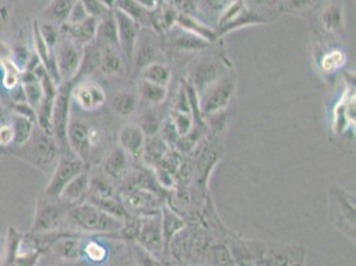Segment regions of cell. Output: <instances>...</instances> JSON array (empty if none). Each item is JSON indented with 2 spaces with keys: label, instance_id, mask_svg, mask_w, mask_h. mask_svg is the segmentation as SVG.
<instances>
[{
  "label": "cell",
  "instance_id": "cell-1",
  "mask_svg": "<svg viewBox=\"0 0 356 266\" xmlns=\"http://www.w3.org/2000/svg\"><path fill=\"white\" fill-rule=\"evenodd\" d=\"M4 152L7 155L30 163L35 168L48 176H51L60 158V148L53 136L48 135L39 128H35L31 139L26 144L7 148L4 149Z\"/></svg>",
  "mask_w": 356,
  "mask_h": 266
},
{
  "label": "cell",
  "instance_id": "cell-2",
  "mask_svg": "<svg viewBox=\"0 0 356 266\" xmlns=\"http://www.w3.org/2000/svg\"><path fill=\"white\" fill-rule=\"evenodd\" d=\"M67 221L78 232L85 233H120L124 221L103 212L90 201L72 205Z\"/></svg>",
  "mask_w": 356,
  "mask_h": 266
},
{
  "label": "cell",
  "instance_id": "cell-3",
  "mask_svg": "<svg viewBox=\"0 0 356 266\" xmlns=\"http://www.w3.org/2000/svg\"><path fill=\"white\" fill-rule=\"evenodd\" d=\"M327 194L331 224L351 241H355V194L339 185H331Z\"/></svg>",
  "mask_w": 356,
  "mask_h": 266
},
{
  "label": "cell",
  "instance_id": "cell-4",
  "mask_svg": "<svg viewBox=\"0 0 356 266\" xmlns=\"http://www.w3.org/2000/svg\"><path fill=\"white\" fill-rule=\"evenodd\" d=\"M237 90V74L234 69L207 85L198 94V104L202 117H207L218 112H223L229 107Z\"/></svg>",
  "mask_w": 356,
  "mask_h": 266
},
{
  "label": "cell",
  "instance_id": "cell-5",
  "mask_svg": "<svg viewBox=\"0 0 356 266\" xmlns=\"http://www.w3.org/2000/svg\"><path fill=\"white\" fill-rule=\"evenodd\" d=\"M71 206V203H64L60 199L46 196L39 197L32 221V235H46L59 231L62 222L67 221V215Z\"/></svg>",
  "mask_w": 356,
  "mask_h": 266
},
{
  "label": "cell",
  "instance_id": "cell-6",
  "mask_svg": "<svg viewBox=\"0 0 356 266\" xmlns=\"http://www.w3.org/2000/svg\"><path fill=\"white\" fill-rule=\"evenodd\" d=\"M72 81H62L58 87V94L52 112V136L58 142L60 151H65L68 147L67 132L71 122V100H72Z\"/></svg>",
  "mask_w": 356,
  "mask_h": 266
},
{
  "label": "cell",
  "instance_id": "cell-7",
  "mask_svg": "<svg viewBox=\"0 0 356 266\" xmlns=\"http://www.w3.org/2000/svg\"><path fill=\"white\" fill-rule=\"evenodd\" d=\"M230 69H232V64L225 56H206L197 60L190 69L189 83L200 94L207 85L223 76Z\"/></svg>",
  "mask_w": 356,
  "mask_h": 266
},
{
  "label": "cell",
  "instance_id": "cell-8",
  "mask_svg": "<svg viewBox=\"0 0 356 266\" xmlns=\"http://www.w3.org/2000/svg\"><path fill=\"white\" fill-rule=\"evenodd\" d=\"M85 163L75 155H62L55 169L49 176V181L44 189V196L59 199L64 188L74 180L78 173L85 169Z\"/></svg>",
  "mask_w": 356,
  "mask_h": 266
},
{
  "label": "cell",
  "instance_id": "cell-9",
  "mask_svg": "<svg viewBox=\"0 0 356 266\" xmlns=\"http://www.w3.org/2000/svg\"><path fill=\"white\" fill-rule=\"evenodd\" d=\"M59 76L62 81H72L83 59V47L62 35L53 48Z\"/></svg>",
  "mask_w": 356,
  "mask_h": 266
},
{
  "label": "cell",
  "instance_id": "cell-10",
  "mask_svg": "<svg viewBox=\"0 0 356 266\" xmlns=\"http://www.w3.org/2000/svg\"><path fill=\"white\" fill-rule=\"evenodd\" d=\"M113 15L117 23L119 48L121 49V56L124 59L125 65L130 68L141 27L135 20H132L129 16L125 15L124 13L119 10H115Z\"/></svg>",
  "mask_w": 356,
  "mask_h": 266
},
{
  "label": "cell",
  "instance_id": "cell-11",
  "mask_svg": "<svg viewBox=\"0 0 356 266\" xmlns=\"http://www.w3.org/2000/svg\"><path fill=\"white\" fill-rule=\"evenodd\" d=\"M71 96L72 100L78 103V107L87 112L100 110L107 101V94L104 88L99 83H94L91 80H81L78 83H75L72 87Z\"/></svg>",
  "mask_w": 356,
  "mask_h": 266
},
{
  "label": "cell",
  "instance_id": "cell-12",
  "mask_svg": "<svg viewBox=\"0 0 356 266\" xmlns=\"http://www.w3.org/2000/svg\"><path fill=\"white\" fill-rule=\"evenodd\" d=\"M137 238L141 247L145 251H149L152 256H157L162 251L164 233L161 225V213L139 217V232Z\"/></svg>",
  "mask_w": 356,
  "mask_h": 266
},
{
  "label": "cell",
  "instance_id": "cell-13",
  "mask_svg": "<svg viewBox=\"0 0 356 266\" xmlns=\"http://www.w3.org/2000/svg\"><path fill=\"white\" fill-rule=\"evenodd\" d=\"M123 203L129 213L130 210L142 216L161 213V210L158 209V200L155 199V193L139 187L125 192L123 194Z\"/></svg>",
  "mask_w": 356,
  "mask_h": 266
},
{
  "label": "cell",
  "instance_id": "cell-14",
  "mask_svg": "<svg viewBox=\"0 0 356 266\" xmlns=\"http://www.w3.org/2000/svg\"><path fill=\"white\" fill-rule=\"evenodd\" d=\"M88 129L90 126L84 124L83 122H69L68 132H67V141H68L69 149L75 156L83 160L85 164L88 163L93 149L90 141Z\"/></svg>",
  "mask_w": 356,
  "mask_h": 266
},
{
  "label": "cell",
  "instance_id": "cell-15",
  "mask_svg": "<svg viewBox=\"0 0 356 266\" xmlns=\"http://www.w3.org/2000/svg\"><path fill=\"white\" fill-rule=\"evenodd\" d=\"M32 36H33V47H35V55L37 56V59L40 60L42 65L44 67L48 75L53 78L58 84L62 83V78L59 76V71H58V65L55 60V53L53 49L49 47L44 40V38L40 33L39 28V22L35 20L32 24Z\"/></svg>",
  "mask_w": 356,
  "mask_h": 266
},
{
  "label": "cell",
  "instance_id": "cell-16",
  "mask_svg": "<svg viewBox=\"0 0 356 266\" xmlns=\"http://www.w3.org/2000/svg\"><path fill=\"white\" fill-rule=\"evenodd\" d=\"M119 147H121L128 156L141 160L145 144V133L139 124H125L119 131Z\"/></svg>",
  "mask_w": 356,
  "mask_h": 266
},
{
  "label": "cell",
  "instance_id": "cell-17",
  "mask_svg": "<svg viewBox=\"0 0 356 266\" xmlns=\"http://www.w3.org/2000/svg\"><path fill=\"white\" fill-rule=\"evenodd\" d=\"M97 27H99V19L90 16L88 19H85L83 23H78V24L64 23L60 30L62 35H65L67 38L78 43V46L84 47L96 40Z\"/></svg>",
  "mask_w": 356,
  "mask_h": 266
},
{
  "label": "cell",
  "instance_id": "cell-18",
  "mask_svg": "<svg viewBox=\"0 0 356 266\" xmlns=\"http://www.w3.org/2000/svg\"><path fill=\"white\" fill-rule=\"evenodd\" d=\"M176 26L184 31L189 32L202 40H206L209 43H216L217 42L218 33L214 28L210 26L205 24L202 20H200L197 16L185 15V14H178L177 15V22Z\"/></svg>",
  "mask_w": 356,
  "mask_h": 266
},
{
  "label": "cell",
  "instance_id": "cell-19",
  "mask_svg": "<svg viewBox=\"0 0 356 266\" xmlns=\"http://www.w3.org/2000/svg\"><path fill=\"white\" fill-rule=\"evenodd\" d=\"M90 171L85 168L83 172L78 173V176L69 181V184L64 188L60 194V200L64 203L76 205V203H84L88 196V188H90Z\"/></svg>",
  "mask_w": 356,
  "mask_h": 266
},
{
  "label": "cell",
  "instance_id": "cell-20",
  "mask_svg": "<svg viewBox=\"0 0 356 266\" xmlns=\"http://www.w3.org/2000/svg\"><path fill=\"white\" fill-rule=\"evenodd\" d=\"M266 23H267V20L264 19V16L260 15L254 10H250L246 6L239 14L234 16L229 23L219 27L216 31H217L218 38H222L223 35H228L230 32L242 30L246 27H253V26H262Z\"/></svg>",
  "mask_w": 356,
  "mask_h": 266
},
{
  "label": "cell",
  "instance_id": "cell-21",
  "mask_svg": "<svg viewBox=\"0 0 356 266\" xmlns=\"http://www.w3.org/2000/svg\"><path fill=\"white\" fill-rule=\"evenodd\" d=\"M168 46L180 52H198L203 51L212 46V43L202 40L200 38L184 31L180 28V31H171L168 36Z\"/></svg>",
  "mask_w": 356,
  "mask_h": 266
},
{
  "label": "cell",
  "instance_id": "cell-22",
  "mask_svg": "<svg viewBox=\"0 0 356 266\" xmlns=\"http://www.w3.org/2000/svg\"><path fill=\"white\" fill-rule=\"evenodd\" d=\"M155 59H157V46L155 40L151 38V35H142L139 31V39H137L133 59H132V67L139 72L146 65L155 63Z\"/></svg>",
  "mask_w": 356,
  "mask_h": 266
},
{
  "label": "cell",
  "instance_id": "cell-23",
  "mask_svg": "<svg viewBox=\"0 0 356 266\" xmlns=\"http://www.w3.org/2000/svg\"><path fill=\"white\" fill-rule=\"evenodd\" d=\"M101 64V49L96 42L83 47V59L78 67V74L72 80V83H78L81 80H87L90 75L100 68Z\"/></svg>",
  "mask_w": 356,
  "mask_h": 266
},
{
  "label": "cell",
  "instance_id": "cell-24",
  "mask_svg": "<svg viewBox=\"0 0 356 266\" xmlns=\"http://www.w3.org/2000/svg\"><path fill=\"white\" fill-rule=\"evenodd\" d=\"M101 171L112 180H120L128 171V155L121 147H115L101 164Z\"/></svg>",
  "mask_w": 356,
  "mask_h": 266
},
{
  "label": "cell",
  "instance_id": "cell-25",
  "mask_svg": "<svg viewBox=\"0 0 356 266\" xmlns=\"http://www.w3.org/2000/svg\"><path fill=\"white\" fill-rule=\"evenodd\" d=\"M97 46L103 48H119V32L113 11L99 20L96 40Z\"/></svg>",
  "mask_w": 356,
  "mask_h": 266
},
{
  "label": "cell",
  "instance_id": "cell-26",
  "mask_svg": "<svg viewBox=\"0 0 356 266\" xmlns=\"http://www.w3.org/2000/svg\"><path fill=\"white\" fill-rule=\"evenodd\" d=\"M52 251L56 257L64 261H78L81 257L80 240L74 235H56Z\"/></svg>",
  "mask_w": 356,
  "mask_h": 266
},
{
  "label": "cell",
  "instance_id": "cell-27",
  "mask_svg": "<svg viewBox=\"0 0 356 266\" xmlns=\"http://www.w3.org/2000/svg\"><path fill=\"white\" fill-rule=\"evenodd\" d=\"M168 152H169V145H168L167 141L164 140L162 138L157 136V135L149 136V138L145 139L141 160L146 165L157 167V165H160L162 158L167 156Z\"/></svg>",
  "mask_w": 356,
  "mask_h": 266
},
{
  "label": "cell",
  "instance_id": "cell-28",
  "mask_svg": "<svg viewBox=\"0 0 356 266\" xmlns=\"http://www.w3.org/2000/svg\"><path fill=\"white\" fill-rule=\"evenodd\" d=\"M113 180L105 173L94 171L90 173V188L87 199H108L116 196V189L112 183Z\"/></svg>",
  "mask_w": 356,
  "mask_h": 266
},
{
  "label": "cell",
  "instance_id": "cell-29",
  "mask_svg": "<svg viewBox=\"0 0 356 266\" xmlns=\"http://www.w3.org/2000/svg\"><path fill=\"white\" fill-rule=\"evenodd\" d=\"M321 24L328 33H341L346 27V16L341 3H330L321 14Z\"/></svg>",
  "mask_w": 356,
  "mask_h": 266
},
{
  "label": "cell",
  "instance_id": "cell-30",
  "mask_svg": "<svg viewBox=\"0 0 356 266\" xmlns=\"http://www.w3.org/2000/svg\"><path fill=\"white\" fill-rule=\"evenodd\" d=\"M139 100L148 107H157L162 104L168 96V87H162L155 83L139 78L137 84Z\"/></svg>",
  "mask_w": 356,
  "mask_h": 266
},
{
  "label": "cell",
  "instance_id": "cell-31",
  "mask_svg": "<svg viewBox=\"0 0 356 266\" xmlns=\"http://www.w3.org/2000/svg\"><path fill=\"white\" fill-rule=\"evenodd\" d=\"M0 69H1V85L7 92H11L20 84L22 69L15 60L10 56L0 55Z\"/></svg>",
  "mask_w": 356,
  "mask_h": 266
},
{
  "label": "cell",
  "instance_id": "cell-32",
  "mask_svg": "<svg viewBox=\"0 0 356 266\" xmlns=\"http://www.w3.org/2000/svg\"><path fill=\"white\" fill-rule=\"evenodd\" d=\"M116 10L124 13L139 26H151L152 11L144 8L136 0H116Z\"/></svg>",
  "mask_w": 356,
  "mask_h": 266
},
{
  "label": "cell",
  "instance_id": "cell-33",
  "mask_svg": "<svg viewBox=\"0 0 356 266\" xmlns=\"http://www.w3.org/2000/svg\"><path fill=\"white\" fill-rule=\"evenodd\" d=\"M75 3L76 0H51L43 13L46 22L62 26L67 22Z\"/></svg>",
  "mask_w": 356,
  "mask_h": 266
},
{
  "label": "cell",
  "instance_id": "cell-34",
  "mask_svg": "<svg viewBox=\"0 0 356 266\" xmlns=\"http://www.w3.org/2000/svg\"><path fill=\"white\" fill-rule=\"evenodd\" d=\"M139 78L155 83L162 87H168L171 84V72L168 65L155 62L146 65L139 71Z\"/></svg>",
  "mask_w": 356,
  "mask_h": 266
},
{
  "label": "cell",
  "instance_id": "cell-35",
  "mask_svg": "<svg viewBox=\"0 0 356 266\" xmlns=\"http://www.w3.org/2000/svg\"><path fill=\"white\" fill-rule=\"evenodd\" d=\"M112 108L113 110L121 116V117H129L132 116L139 107V99L136 97V94L132 92H126V91H119L113 94L112 97Z\"/></svg>",
  "mask_w": 356,
  "mask_h": 266
},
{
  "label": "cell",
  "instance_id": "cell-36",
  "mask_svg": "<svg viewBox=\"0 0 356 266\" xmlns=\"http://www.w3.org/2000/svg\"><path fill=\"white\" fill-rule=\"evenodd\" d=\"M10 124L12 126V131H14V145L12 147H19V145L26 144L27 141L31 139L36 123L28 117H24V116L14 113L12 117H11Z\"/></svg>",
  "mask_w": 356,
  "mask_h": 266
},
{
  "label": "cell",
  "instance_id": "cell-37",
  "mask_svg": "<svg viewBox=\"0 0 356 266\" xmlns=\"http://www.w3.org/2000/svg\"><path fill=\"white\" fill-rule=\"evenodd\" d=\"M123 63H124V59L123 56H120L117 48H104V51H101L100 69L103 71L104 75L107 76L119 75L123 69Z\"/></svg>",
  "mask_w": 356,
  "mask_h": 266
},
{
  "label": "cell",
  "instance_id": "cell-38",
  "mask_svg": "<svg viewBox=\"0 0 356 266\" xmlns=\"http://www.w3.org/2000/svg\"><path fill=\"white\" fill-rule=\"evenodd\" d=\"M161 225H162L164 240H167L168 242L171 241V238L181 229H184V221L171 209H169V206H164L161 209Z\"/></svg>",
  "mask_w": 356,
  "mask_h": 266
},
{
  "label": "cell",
  "instance_id": "cell-39",
  "mask_svg": "<svg viewBox=\"0 0 356 266\" xmlns=\"http://www.w3.org/2000/svg\"><path fill=\"white\" fill-rule=\"evenodd\" d=\"M139 126L142 129V132L145 133L146 138L155 136L160 133L161 126H162V119L157 113L155 107H148L141 115Z\"/></svg>",
  "mask_w": 356,
  "mask_h": 266
},
{
  "label": "cell",
  "instance_id": "cell-40",
  "mask_svg": "<svg viewBox=\"0 0 356 266\" xmlns=\"http://www.w3.org/2000/svg\"><path fill=\"white\" fill-rule=\"evenodd\" d=\"M346 53L341 49H331L328 52H325V55L321 59V68L325 74H332L338 69H341V67L346 64Z\"/></svg>",
  "mask_w": 356,
  "mask_h": 266
},
{
  "label": "cell",
  "instance_id": "cell-41",
  "mask_svg": "<svg viewBox=\"0 0 356 266\" xmlns=\"http://www.w3.org/2000/svg\"><path fill=\"white\" fill-rule=\"evenodd\" d=\"M171 122L180 138H184L194 128V117L192 113L187 112L171 110Z\"/></svg>",
  "mask_w": 356,
  "mask_h": 266
},
{
  "label": "cell",
  "instance_id": "cell-42",
  "mask_svg": "<svg viewBox=\"0 0 356 266\" xmlns=\"http://www.w3.org/2000/svg\"><path fill=\"white\" fill-rule=\"evenodd\" d=\"M23 90H24V96H26V101L31 106L33 110H36V107L40 104L42 99H43V88L40 84V80L27 83V84H22Z\"/></svg>",
  "mask_w": 356,
  "mask_h": 266
},
{
  "label": "cell",
  "instance_id": "cell-43",
  "mask_svg": "<svg viewBox=\"0 0 356 266\" xmlns=\"http://www.w3.org/2000/svg\"><path fill=\"white\" fill-rule=\"evenodd\" d=\"M83 253H84V254L87 256V258H88L90 261H92V263H103V261L107 258V249H105L101 244H99V242H96V241H90V242L84 247Z\"/></svg>",
  "mask_w": 356,
  "mask_h": 266
},
{
  "label": "cell",
  "instance_id": "cell-44",
  "mask_svg": "<svg viewBox=\"0 0 356 266\" xmlns=\"http://www.w3.org/2000/svg\"><path fill=\"white\" fill-rule=\"evenodd\" d=\"M56 27H58L56 24H53L51 22H46V20L43 24H39L42 36L44 38L46 44L52 48V49L55 48L59 38H60V33H59V30Z\"/></svg>",
  "mask_w": 356,
  "mask_h": 266
},
{
  "label": "cell",
  "instance_id": "cell-45",
  "mask_svg": "<svg viewBox=\"0 0 356 266\" xmlns=\"http://www.w3.org/2000/svg\"><path fill=\"white\" fill-rule=\"evenodd\" d=\"M171 6L178 14L190 16L198 15V6L194 0H171Z\"/></svg>",
  "mask_w": 356,
  "mask_h": 266
},
{
  "label": "cell",
  "instance_id": "cell-46",
  "mask_svg": "<svg viewBox=\"0 0 356 266\" xmlns=\"http://www.w3.org/2000/svg\"><path fill=\"white\" fill-rule=\"evenodd\" d=\"M88 17H90V14L87 13L84 4L80 0H76L72 10L69 11V15H68V19H67L65 23L67 24H78V23H83Z\"/></svg>",
  "mask_w": 356,
  "mask_h": 266
},
{
  "label": "cell",
  "instance_id": "cell-47",
  "mask_svg": "<svg viewBox=\"0 0 356 266\" xmlns=\"http://www.w3.org/2000/svg\"><path fill=\"white\" fill-rule=\"evenodd\" d=\"M80 1L84 4V7H85V10H87L90 16L96 17L99 20L110 13L108 8H105L103 6V3L100 0H80Z\"/></svg>",
  "mask_w": 356,
  "mask_h": 266
},
{
  "label": "cell",
  "instance_id": "cell-48",
  "mask_svg": "<svg viewBox=\"0 0 356 266\" xmlns=\"http://www.w3.org/2000/svg\"><path fill=\"white\" fill-rule=\"evenodd\" d=\"M230 1L232 0H201V7L207 14L217 15L218 17Z\"/></svg>",
  "mask_w": 356,
  "mask_h": 266
},
{
  "label": "cell",
  "instance_id": "cell-49",
  "mask_svg": "<svg viewBox=\"0 0 356 266\" xmlns=\"http://www.w3.org/2000/svg\"><path fill=\"white\" fill-rule=\"evenodd\" d=\"M314 0H287L286 8L289 13L296 14V15H303L307 11H310L312 7Z\"/></svg>",
  "mask_w": 356,
  "mask_h": 266
},
{
  "label": "cell",
  "instance_id": "cell-50",
  "mask_svg": "<svg viewBox=\"0 0 356 266\" xmlns=\"http://www.w3.org/2000/svg\"><path fill=\"white\" fill-rule=\"evenodd\" d=\"M14 145V131L10 123H4L0 126V147L3 149L11 148Z\"/></svg>",
  "mask_w": 356,
  "mask_h": 266
},
{
  "label": "cell",
  "instance_id": "cell-51",
  "mask_svg": "<svg viewBox=\"0 0 356 266\" xmlns=\"http://www.w3.org/2000/svg\"><path fill=\"white\" fill-rule=\"evenodd\" d=\"M155 180H157V183H158L161 187H164V188H171V187H173V183H174V180H173V173L167 171V169L162 168V167H158V168L155 169Z\"/></svg>",
  "mask_w": 356,
  "mask_h": 266
},
{
  "label": "cell",
  "instance_id": "cell-52",
  "mask_svg": "<svg viewBox=\"0 0 356 266\" xmlns=\"http://www.w3.org/2000/svg\"><path fill=\"white\" fill-rule=\"evenodd\" d=\"M278 1L279 0H248V3L251 6H254L255 8H261V10L274 7V6H277Z\"/></svg>",
  "mask_w": 356,
  "mask_h": 266
},
{
  "label": "cell",
  "instance_id": "cell-53",
  "mask_svg": "<svg viewBox=\"0 0 356 266\" xmlns=\"http://www.w3.org/2000/svg\"><path fill=\"white\" fill-rule=\"evenodd\" d=\"M90 141H91V145L92 148H96L99 145V142L101 140V133H100V129L96 126H90Z\"/></svg>",
  "mask_w": 356,
  "mask_h": 266
},
{
  "label": "cell",
  "instance_id": "cell-54",
  "mask_svg": "<svg viewBox=\"0 0 356 266\" xmlns=\"http://www.w3.org/2000/svg\"><path fill=\"white\" fill-rule=\"evenodd\" d=\"M10 22V10L7 6H0V31L8 24Z\"/></svg>",
  "mask_w": 356,
  "mask_h": 266
},
{
  "label": "cell",
  "instance_id": "cell-55",
  "mask_svg": "<svg viewBox=\"0 0 356 266\" xmlns=\"http://www.w3.org/2000/svg\"><path fill=\"white\" fill-rule=\"evenodd\" d=\"M100 1L105 8H108L109 11H113V8L116 7V0H100Z\"/></svg>",
  "mask_w": 356,
  "mask_h": 266
},
{
  "label": "cell",
  "instance_id": "cell-56",
  "mask_svg": "<svg viewBox=\"0 0 356 266\" xmlns=\"http://www.w3.org/2000/svg\"><path fill=\"white\" fill-rule=\"evenodd\" d=\"M6 123V117H4V110H1L0 107V126H3Z\"/></svg>",
  "mask_w": 356,
  "mask_h": 266
},
{
  "label": "cell",
  "instance_id": "cell-57",
  "mask_svg": "<svg viewBox=\"0 0 356 266\" xmlns=\"http://www.w3.org/2000/svg\"><path fill=\"white\" fill-rule=\"evenodd\" d=\"M289 266H302V265H299V264H291V265H289Z\"/></svg>",
  "mask_w": 356,
  "mask_h": 266
}]
</instances>
